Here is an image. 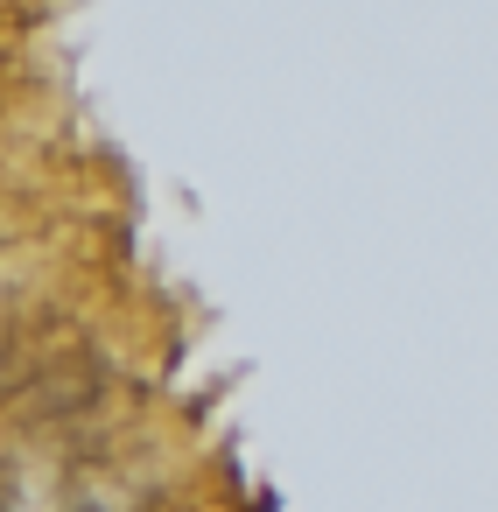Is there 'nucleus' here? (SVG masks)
I'll use <instances>...</instances> for the list:
<instances>
[{"label":"nucleus","instance_id":"1","mask_svg":"<svg viewBox=\"0 0 498 512\" xmlns=\"http://www.w3.org/2000/svg\"><path fill=\"white\" fill-rule=\"evenodd\" d=\"M253 512H274V498H253Z\"/></svg>","mask_w":498,"mask_h":512},{"label":"nucleus","instance_id":"2","mask_svg":"<svg viewBox=\"0 0 498 512\" xmlns=\"http://www.w3.org/2000/svg\"><path fill=\"white\" fill-rule=\"evenodd\" d=\"M71 512H106V505H71Z\"/></svg>","mask_w":498,"mask_h":512}]
</instances>
